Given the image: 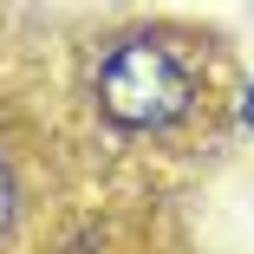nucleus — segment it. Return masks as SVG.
<instances>
[{"label":"nucleus","mask_w":254,"mask_h":254,"mask_svg":"<svg viewBox=\"0 0 254 254\" xmlns=\"http://www.w3.org/2000/svg\"><path fill=\"white\" fill-rule=\"evenodd\" d=\"M98 105L124 130H163L189 111V65L157 39H124L98 65Z\"/></svg>","instance_id":"obj_1"},{"label":"nucleus","mask_w":254,"mask_h":254,"mask_svg":"<svg viewBox=\"0 0 254 254\" xmlns=\"http://www.w3.org/2000/svg\"><path fill=\"white\" fill-rule=\"evenodd\" d=\"M13 222V176H7V163H0V228Z\"/></svg>","instance_id":"obj_2"}]
</instances>
